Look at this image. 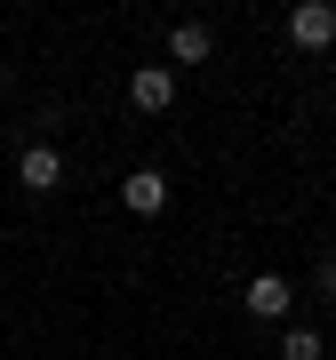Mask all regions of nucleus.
I'll list each match as a JSON object with an SVG mask.
<instances>
[{
    "instance_id": "1",
    "label": "nucleus",
    "mask_w": 336,
    "mask_h": 360,
    "mask_svg": "<svg viewBox=\"0 0 336 360\" xmlns=\"http://www.w3.org/2000/svg\"><path fill=\"white\" fill-rule=\"evenodd\" d=\"M328 40H336V8H328V0H297V8H288V49L321 56Z\"/></svg>"
},
{
    "instance_id": "2",
    "label": "nucleus",
    "mask_w": 336,
    "mask_h": 360,
    "mask_svg": "<svg viewBox=\"0 0 336 360\" xmlns=\"http://www.w3.org/2000/svg\"><path fill=\"white\" fill-rule=\"evenodd\" d=\"M129 104L136 112H168L176 104V65H136L129 72Z\"/></svg>"
},
{
    "instance_id": "3",
    "label": "nucleus",
    "mask_w": 336,
    "mask_h": 360,
    "mask_svg": "<svg viewBox=\"0 0 336 360\" xmlns=\"http://www.w3.org/2000/svg\"><path fill=\"white\" fill-rule=\"evenodd\" d=\"M16 176H25V193H56V184H65V153L40 136V144H25V153H16Z\"/></svg>"
},
{
    "instance_id": "4",
    "label": "nucleus",
    "mask_w": 336,
    "mask_h": 360,
    "mask_svg": "<svg viewBox=\"0 0 336 360\" xmlns=\"http://www.w3.org/2000/svg\"><path fill=\"white\" fill-rule=\"evenodd\" d=\"M120 208H129V217H160V208H168V176H160V168H129Z\"/></svg>"
},
{
    "instance_id": "5",
    "label": "nucleus",
    "mask_w": 336,
    "mask_h": 360,
    "mask_svg": "<svg viewBox=\"0 0 336 360\" xmlns=\"http://www.w3.org/2000/svg\"><path fill=\"white\" fill-rule=\"evenodd\" d=\"M288 304H297V288H288L280 272H257V281H248V312H257V321H288Z\"/></svg>"
},
{
    "instance_id": "6",
    "label": "nucleus",
    "mask_w": 336,
    "mask_h": 360,
    "mask_svg": "<svg viewBox=\"0 0 336 360\" xmlns=\"http://www.w3.org/2000/svg\"><path fill=\"white\" fill-rule=\"evenodd\" d=\"M208 49H217V32H208V25H193V16L168 32V56H176V65H208Z\"/></svg>"
},
{
    "instance_id": "7",
    "label": "nucleus",
    "mask_w": 336,
    "mask_h": 360,
    "mask_svg": "<svg viewBox=\"0 0 336 360\" xmlns=\"http://www.w3.org/2000/svg\"><path fill=\"white\" fill-rule=\"evenodd\" d=\"M280 360H328L321 328H280Z\"/></svg>"
},
{
    "instance_id": "8",
    "label": "nucleus",
    "mask_w": 336,
    "mask_h": 360,
    "mask_svg": "<svg viewBox=\"0 0 336 360\" xmlns=\"http://www.w3.org/2000/svg\"><path fill=\"white\" fill-rule=\"evenodd\" d=\"M312 288H321V304H336V257H321V264H312Z\"/></svg>"
},
{
    "instance_id": "9",
    "label": "nucleus",
    "mask_w": 336,
    "mask_h": 360,
    "mask_svg": "<svg viewBox=\"0 0 336 360\" xmlns=\"http://www.w3.org/2000/svg\"><path fill=\"white\" fill-rule=\"evenodd\" d=\"M0 89H8V65H0Z\"/></svg>"
}]
</instances>
